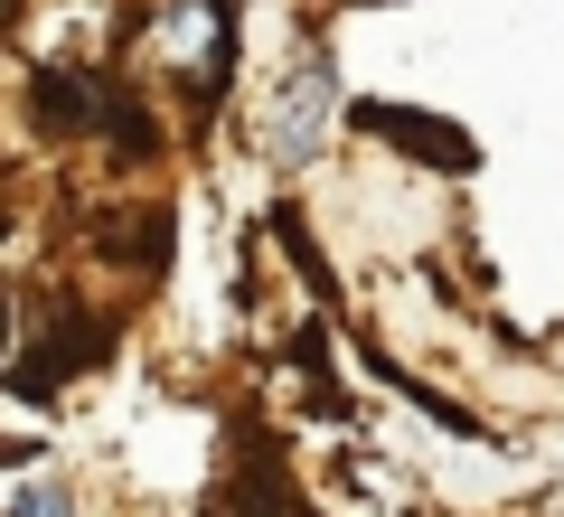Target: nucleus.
<instances>
[{"label":"nucleus","mask_w":564,"mask_h":517,"mask_svg":"<svg viewBox=\"0 0 564 517\" xmlns=\"http://www.w3.org/2000/svg\"><path fill=\"white\" fill-rule=\"evenodd\" d=\"M226 39H236V10H226V0H161V20H151V47L180 57L188 76L226 66Z\"/></svg>","instance_id":"1"},{"label":"nucleus","mask_w":564,"mask_h":517,"mask_svg":"<svg viewBox=\"0 0 564 517\" xmlns=\"http://www.w3.org/2000/svg\"><path fill=\"white\" fill-rule=\"evenodd\" d=\"M367 122H377V132H414V151H423V160H452V170H462V160H470L462 122H433V114H395V104H377V114H367Z\"/></svg>","instance_id":"2"},{"label":"nucleus","mask_w":564,"mask_h":517,"mask_svg":"<svg viewBox=\"0 0 564 517\" xmlns=\"http://www.w3.org/2000/svg\"><path fill=\"white\" fill-rule=\"evenodd\" d=\"M321 114H329V76H321V66H302V76H292V95H282V151H311Z\"/></svg>","instance_id":"3"},{"label":"nucleus","mask_w":564,"mask_h":517,"mask_svg":"<svg viewBox=\"0 0 564 517\" xmlns=\"http://www.w3.org/2000/svg\"><path fill=\"white\" fill-rule=\"evenodd\" d=\"M0 330H10V311H0Z\"/></svg>","instance_id":"4"},{"label":"nucleus","mask_w":564,"mask_h":517,"mask_svg":"<svg viewBox=\"0 0 564 517\" xmlns=\"http://www.w3.org/2000/svg\"><path fill=\"white\" fill-rule=\"evenodd\" d=\"M0 10H10V0H0Z\"/></svg>","instance_id":"5"}]
</instances>
